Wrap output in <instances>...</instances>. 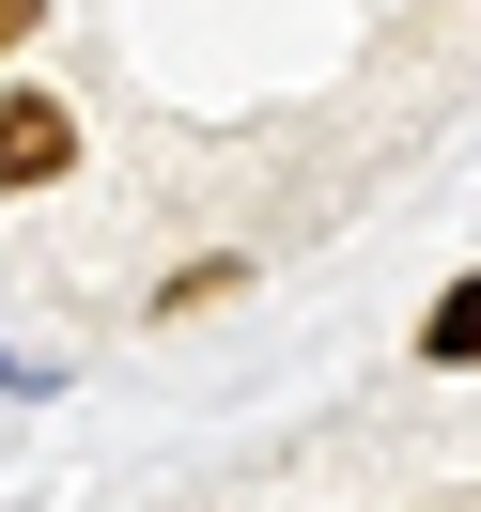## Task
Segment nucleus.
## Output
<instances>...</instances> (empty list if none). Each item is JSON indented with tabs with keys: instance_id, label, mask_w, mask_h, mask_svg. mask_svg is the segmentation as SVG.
Segmentation results:
<instances>
[{
	"instance_id": "nucleus-3",
	"label": "nucleus",
	"mask_w": 481,
	"mask_h": 512,
	"mask_svg": "<svg viewBox=\"0 0 481 512\" xmlns=\"http://www.w3.org/2000/svg\"><path fill=\"white\" fill-rule=\"evenodd\" d=\"M47 32V0H0V63H16V47H32Z\"/></svg>"
},
{
	"instance_id": "nucleus-1",
	"label": "nucleus",
	"mask_w": 481,
	"mask_h": 512,
	"mask_svg": "<svg viewBox=\"0 0 481 512\" xmlns=\"http://www.w3.org/2000/svg\"><path fill=\"white\" fill-rule=\"evenodd\" d=\"M78 171V109L63 94H0V187H63Z\"/></svg>"
},
{
	"instance_id": "nucleus-2",
	"label": "nucleus",
	"mask_w": 481,
	"mask_h": 512,
	"mask_svg": "<svg viewBox=\"0 0 481 512\" xmlns=\"http://www.w3.org/2000/svg\"><path fill=\"white\" fill-rule=\"evenodd\" d=\"M419 357H435V373H466V357H481V280H450L435 311H419Z\"/></svg>"
}]
</instances>
